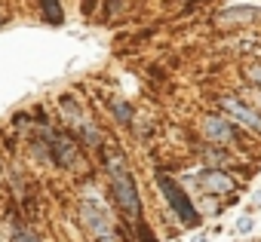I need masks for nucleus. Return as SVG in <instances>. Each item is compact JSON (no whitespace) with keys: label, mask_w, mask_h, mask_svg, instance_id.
Masks as SVG:
<instances>
[{"label":"nucleus","mask_w":261,"mask_h":242,"mask_svg":"<svg viewBox=\"0 0 261 242\" xmlns=\"http://www.w3.org/2000/svg\"><path fill=\"white\" fill-rule=\"evenodd\" d=\"M105 172L111 178V196H114L117 208L129 221H142V196H139L133 172L126 166V157L120 150H105Z\"/></svg>","instance_id":"1"},{"label":"nucleus","mask_w":261,"mask_h":242,"mask_svg":"<svg viewBox=\"0 0 261 242\" xmlns=\"http://www.w3.org/2000/svg\"><path fill=\"white\" fill-rule=\"evenodd\" d=\"M157 187L163 193V199L169 202V208L175 211V218L181 221V227H197L200 224V215H197V205L191 202V196L185 193V187L169 178V175H157Z\"/></svg>","instance_id":"4"},{"label":"nucleus","mask_w":261,"mask_h":242,"mask_svg":"<svg viewBox=\"0 0 261 242\" xmlns=\"http://www.w3.org/2000/svg\"><path fill=\"white\" fill-rule=\"evenodd\" d=\"M7 239H10V242H43V239H40L31 227H25L22 221H13V224H10V236H7Z\"/></svg>","instance_id":"12"},{"label":"nucleus","mask_w":261,"mask_h":242,"mask_svg":"<svg viewBox=\"0 0 261 242\" xmlns=\"http://www.w3.org/2000/svg\"><path fill=\"white\" fill-rule=\"evenodd\" d=\"M59 116H62V123L74 132L71 138L86 144V147H105V135L101 129L92 123V116L80 107V101L74 95H62L59 98Z\"/></svg>","instance_id":"2"},{"label":"nucleus","mask_w":261,"mask_h":242,"mask_svg":"<svg viewBox=\"0 0 261 242\" xmlns=\"http://www.w3.org/2000/svg\"><path fill=\"white\" fill-rule=\"evenodd\" d=\"M37 10L43 13V22H49V25H62L65 22V7L56 4V0H40Z\"/></svg>","instance_id":"11"},{"label":"nucleus","mask_w":261,"mask_h":242,"mask_svg":"<svg viewBox=\"0 0 261 242\" xmlns=\"http://www.w3.org/2000/svg\"><path fill=\"white\" fill-rule=\"evenodd\" d=\"M108 107H111V113H114V119H117L120 126H133V123H136V110H133V104H129V101H123V98H111Z\"/></svg>","instance_id":"10"},{"label":"nucleus","mask_w":261,"mask_h":242,"mask_svg":"<svg viewBox=\"0 0 261 242\" xmlns=\"http://www.w3.org/2000/svg\"><path fill=\"white\" fill-rule=\"evenodd\" d=\"M255 227V221H252V215H243L240 221H237V233H249Z\"/></svg>","instance_id":"15"},{"label":"nucleus","mask_w":261,"mask_h":242,"mask_svg":"<svg viewBox=\"0 0 261 242\" xmlns=\"http://www.w3.org/2000/svg\"><path fill=\"white\" fill-rule=\"evenodd\" d=\"M203 157H206L209 169H221V166H227V163H230V154H227L224 147H212V144H206V147H203Z\"/></svg>","instance_id":"13"},{"label":"nucleus","mask_w":261,"mask_h":242,"mask_svg":"<svg viewBox=\"0 0 261 242\" xmlns=\"http://www.w3.org/2000/svg\"><path fill=\"white\" fill-rule=\"evenodd\" d=\"M255 7H224L215 13V25H230V22H252L255 19Z\"/></svg>","instance_id":"9"},{"label":"nucleus","mask_w":261,"mask_h":242,"mask_svg":"<svg viewBox=\"0 0 261 242\" xmlns=\"http://www.w3.org/2000/svg\"><path fill=\"white\" fill-rule=\"evenodd\" d=\"M197 184L203 187V193L209 196H230L237 190V181L224 172V169H203L197 175Z\"/></svg>","instance_id":"8"},{"label":"nucleus","mask_w":261,"mask_h":242,"mask_svg":"<svg viewBox=\"0 0 261 242\" xmlns=\"http://www.w3.org/2000/svg\"><path fill=\"white\" fill-rule=\"evenodd\" d=\"M200 132H203L206 144H212V147H221V144H233V141L240 138L237 126H233V119H230V116H224V113H215V110L203 116V123H200Z\"/></svg>","instance_id":"6"},{"label":"nucleus","mask_w":261,"mask_h":242,"mask_svg":"<svg viewBox=\"0 0 261 242\" xmlns=\"http://www.w3.org/2000/svg\"><path fill=\"white\" fill-rule=\"evenodd\" d=\"M7 22V16H4V7H0V25H4Z\"/></svg>","instance_id":"18"},{"label":"nucleus","mask_w":261,"mask_h":242,"mask_svg":"<svg viewBox=\"0 0 261 242\" xmlns=\"http://www.w3.org/2000/svg\"><path fill=\"white\" fill-rule=\"evenodd\" d=\"M77 218H80L83 230L92 236V242H120V233H117L114 218H111V211H108L105 202H98V199H92V196L80 199Z\"/></svg>","instance_id":"3"},{"label":"nucleus","mask_w":261,"mask_h":242,"mask_svg":"<svg viewBox=\"0 0 261 242\" xmlns=\"http://www.w3.org/2000/svg\"><path fill=\"white\" fill-rule=\"evenodd\" d=\"M43 135H46V144H49V160H53L56 166H62V169H77V166L83 163L80 147H77V141H74L68 132H56V129L43 126Z\"/></svg>","instance_id":"5"},{"label":"nucleus","mask_w":261,"mask_h":242,"mask_svg":"<svg viewBox=\"0 0 261 242\" xmlns=\"http://www.w3.org/2000/svg\"><path fill=\"white\" fill-rule=\"evenodd\" d=\"M255 205H261V190H258V193H255Z\"/></svg>","instance_id":"17"},{"label":"nucleus","mask_w":261,"mask_h":242,"mask_svg":"<svg viewBox=\"0 0 261 242\" xmlns=\"http://www.w3.org/2000/svg\"><path fill=\"white\" fill-rule=\"evenodd\" d=\"M218 104H221L224 113H230V116L237 119L240 126H246V129L255 132V135H261V110H258V107H252V104L243 101L240 95H221Z\"/></svg>","instance_id":"7"},{"label":"nucleus","mask_w":261,"mask_h":242,"mask_svg":"<svg viewBox=\"0 0 261 242\" xmlns=\"http://www.w3.org/2000/svg\"><path fill=\"white\" fill-rule=\"evenodd\" d=\"M203 208H206V215H218L221 208H218V202H215V196H209L206 202H203Z\"/></svg>","instance_id":"16"},{"label":"nucleus","mask_w":261,"mask_h":242,"mask_svg":"<svg viewBox=\"0 0 261 242\" xmlns=\"http://www.w3.org/2000/svg\"><path fill=\"white\" fill-rule=\"evenodd\" d=\"M243 74H246V80H252V83L261 89V62H255V65H243Z\"/></svg>","instance_id":"14"},{"label":"nucleus","mask_w":261,"mask_h":242,"mask_svg":"<svg viewBox=\"0 0 261 242\" xmlns=\"http://www.w3.org/2000/svg\"><path fill=\"white\" fill-rule=\"evenodd\" d=\"M194 242H209V239H206V236H197V239H194Z\"/></svg>","instance_id":"19"}]
</instances>
